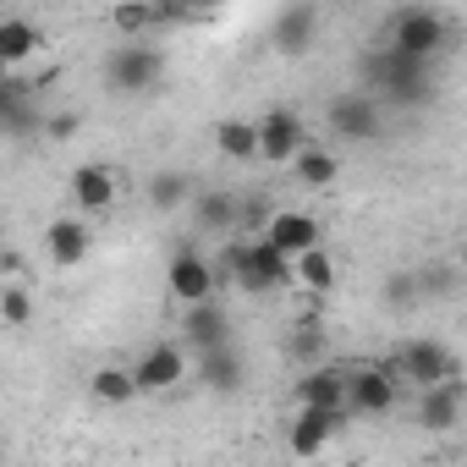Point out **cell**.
Instances as JSON below:
<instances>
[{"mask_svg":"<svg viewBox=\"0 0 467 467\" xmlns=\"http://www.w3.org/2000/svg\"><path fill=\"white\" fill-rule=\"evenodd\" d=\"M385 308H390V314H412V308H423V303H418V286H412V270H396V275L385 281Z\"/></svg>","mask_w":467,"mask_h":467,"instance_id":"cell-31","label":"cell"},{"mask_svg":"<svg viewBox=\"0 0 467 467\" xmlns=\"http://www.w3.org/2000/svg\"><path fill=\"white\" fill-rule=\"evenodd\" d=\"M0 325H12V330H28L34 325V292L23 281L0 286Z\"/></svg>","mask_w":467,"mask_h":467,"instance_id":"cell-29","label":"cell"},{"mask_svg":"<svg viewBox=\"0 0 467 467\" xmlns=\"http://www.w3.org/2000/svg\"><path fill=\"white\" fill-rule=\"evenodd\" d=\"M105 83L116 88V94H127V99H138V94H154L160 83H165V50L160 45H116L110 56H105Z\"/></svg>","mask_w":467,"mask_h":467,"instance_id":"cell-3","label":"cell"},{"mask_svg":"<svg viewBox=\"0 0 467 467\" xmlns=\"http://www.w3.org/2000/svg\"><path fill=\"white\" fill-rule=\"evenodd\" d=\"M396 374H401V390H434L440 379H456L462 374V363H456V352L445 347V341H434V336H418V341H401L396 352Z\"/></svg>","mask_w":467,"mask_h":467,"instance_id":"cell-4","label":"cell"},{"mask_svg":"<svg viewBox=\"0 0 467 467\" xmlns=\"http://www.w3.org/2000/svg\"><path fill=\"white\" fill-rule=\"evenodd\" d=\"M39 132H45V138H56V143H67V138L78 132V110H72V116H67V110H61V116H45V121H39Z\"/></svg>","mask_w":467,"mask_h":467,"instance_id":"cell-32","label":"cell"},{"mask_svg":"<svg viewBox=\"0 0 467 467\" xmlns=\"http://www.w3.org/2000/svg\"><path fill=\"white\" fill-rule=\"evenodd\" d=\"M198 385L209 396H237L248 385V358L237 347H225V352H203L198 358Z\"/></svg>","mask_w":467,"mask_h":467,"instance_id":"cell-18","label":"cell"},{"mask_svg":"<svg viewBox=\"0 0 467 467\" xmlns=\"http://www.w3.org/2000/svg\"><path fill=\"white\" fill-rule=\"evenodd\" d=\"M270 214H275V203L265 192H237V231H243V237H265Z\"/></svg>","mask_w":467,"mask_h":467,"instance_id":"cell-30","label":"cell"},{"mask_svg":"<svg viewBox=\"0 0 467 467\" xmlns=\"http://www.w3.org/2000/svg\"><path fill=\"white\" fill-rule=\"evenodd\" d=\"M462 401H467L462 374H456V379H440L434 390H418V423H423L429 434H451V429L462 423Z\"/></svg>","mask_w":467,"mask_h":467,"instance_id":"cell-16","label":"cell"},{"mask_svg":"<svg viewBox=\"0 0 467 467\" xmlns=\"http://www.w3.org/2000/svg\"><path fill=\"white\" fill-rule=\"evenodd\" d=\"M385 50H396L407 61H434L440 50H451V17L440 6H407V12L390 17V45Z\"/></svg>","mask_w":467,"mask_h":467,"instance_id":"cell-2","label":"cell"},{"mask_svg":"<svg viewBox=\"0 0 467 467\" xmlns=\"http://www.w3.org/2000/svg\"><path fill=\"white\" fill-rule=\"evenodd\" d=\"M45 50V28L34 23V17H6L0 23V67H28L34 56Z\"/></svg>","mask_w":467,"mask_h":467,"instance_id":"cell-21","label":"cell"},{"mask_svg":"<svg viewBox=\"0 0 467 467\" xmlns=\"http://www.w3.org/2000/svg\"><path fill=\"white\" fill-rule=\"evenodd\" d=\"M214 149H220V160H231V165H254V160H259V132H254V121L225 116V121L214 127Z\"/></svg>","mask_w":467,"mask_h":467,"instance_id":"cell-24","label":"cell"},{"mask_svg":"<svg viewBox=\"0 0 467 467\" xmlns=\"http://www.w3.org/2000/svg\"><path fill=\"white\" fill-rule=\"evenodd\" d=\"M314 39H319V6H281L275 12V23H270V45L281 50V56H308L314 50Z\"/></svg>","mask_w":467,"mask_h":467,"instance_id":"cell-15","label":"cell"},{"mask_svg":"<svg viewBox=\"0 0 467 467\" xmlns=\"http://www.w3.org/2000/svg\"><path fill=\"white\" fill-rule=\"evenodd\" d=\"M192 225L209 231V237H225V231H237V192H225V187H203V192H192Z\"/></svg>","mask_w":467,"mask_h":467,"instance_id":"cell-23","label":"cell"},{"mask_svg":"<svg viewBox=\"0 0 467 467\" xmlns=\"http://www.w3.org/2000/svg\"><path fill=\"white\" fill-rule=\"evenodd\" d=\"M143 198H149V209L176 214L182 203H192V176H187V171H154L149 187H143Z\"/></svg>","mask_w":467,"mask_h":467,"instance_id":"cell-26","label":"cell"},{"mask_svg":"<svg viewBox=\"0 0 467 467\" xmlns=\"http://www.w3.org/2000/svg\"><path fill=\"white\" fill-rule=\"evenodd\" d=\"M292 176L303 182V187H330L336 176H341V160H336V149H319V143H303L297 154H292Z\"/></svg>","mask_w":467,"mask_h":467,"instance_id":"cell-25","label":"cell"},{"mask_svg":"<svg viewBox=\"0 0 467 467\" xmlns=\"http://www.w3.org/2000/svg\"><path fill=\"white\" fill-rule=\"evenodd\" d=\"M127 374H132V390H138V396H171V390H182V379H187V352L171 347V341H154V347L138 352V363H132Z\"/></svg>","mask_w":467,"mask_h":467,"instance_id":"cell-6","label":"cell"},{"mask_svg":"<svg viewBox=\"0 0 467 467\" xmlns=\"http://www.w3.org/2000/svg\"><path fill=\"white\" fill-rule=\"evenodd\" d=\"M116 192H121L116 165L88 160V165H78V171H72V209H78V214H105V209L116 203Z\"/></svg>","mask_w":467,"mask_h":467,"instance_id":"cell-11","label":"cell"},{"mask_svg":"<svg viewBox=\"0 0 467 467\" xmlns=\"http://www.w3.org/2000/svg\"><path fill=\"white\" fill-rule=\"evenodd\" d=\"M358 72H363V94L379 99V110H390V105L396 110H418V105H429L440 94L434 61H407V56H396L385 45L363 50L358 56Z\"/></svg>","mask_w":467,"mask_h":467,"instance_id":"cell-1","label":"cell"},{"mask_svg":"<svg viewBox=\"0 0 467 467\" xmlns=\"http://www.w3.org/2000/svg\"><path fill=\"white\" fill-rule=\"evenodd\" d=\"M182 341H187V352H225L231 347V314L220 308V303H198V308H187L182 314Z\"/></svg>","mask_w":467,"mask_h":467,"instance_id":"cell-13","label":"cell"},{"mask_svg":"<svg viewBox=\"0 0 467 467\" xmlns=\"http://www.w3.org/2000/svg\"><path fill=\"white\" fill-rule=\"evenodd\" d=\"M341 418H347V412H314V407H297V418H292V429H286L292 456H297V462H314V456L336 440Z\"/></svg>","mask_w":467,"mask_h":467,"instance_id":"cell-17","label":"cell"},{"mask_svg":"<svg viewBox=\"0 0 467 467\" xmlns=\"http://www.w3.org/2000/svg\"><path fill=\"white\" fill-rule=\"evenodd\" d=\"M396 401H401V385L390 374H379L374 363L368 368H347V412L385 418V412H396Z\"/></svg>","mask_w":467,"mask_h":467,"instance_id":"cell-9","label":"cell"},{"mask_svg":"<svg viewBox=\"0 0 467 467\" xmlns=\"http://www.w3.org/2000/svg\"><path fill=\"white\" fill-rule=\"evenodd\" d=\"M292 401L297 407H314V412H347V368L341 363L303 368L297 385H292Z\"/></svg>","mask_w":467,"mask_h":467,"instance_id":"cell-10","label":"cell"},{"mask_svg":"<svg viewBox=\"0 0 467 467\" xmlns=\"http://www.w3.org/2000/svg\"><path fill=\"white\" fill-rule=\"evenodd\" d=\"M336 281H341V270H336V254H325V243L292 259V286H303L314 303H319V297H330V292H336Z\"/></svg>","mask_w":467,"mask_h":467,"instance_id":"cell-22","label":"cell"},{"mask_svg":"<svg viewBox=\"0 0 467 467\" xmlns=\"http://www.w3.org/2000/svg\"><path fill=\"white\" fill-rule=\"evenodd\" d=\"M88 396H94L99 407H127V401H138V390H132V374H127L121 363H105V368H94V374H88Z\"/></svg>","mask_w":467,"mask_h":467,"instance_id":"cell-27","label":"cell"},{"mask_svg":"<svg viewBox=\"0 0 467 467\" xmlns=\"http://www.w3.org/2000/svg\"><path fill=\"white\" fill-rule=\"evenodd\" d=\"M330 352H336V341H330L325 319H319L314 303H308V314H297L292 330H286V363H297V368H319V363H336Z\"/></svg>","mask_w":467,"mask_h":467,"instance_id":"cell-12","label":"cell"},{"mask_svg":"<svg viewBox=\"0 0 467 467\" xmlns=\"http://www.w3.org/2000/svg\"><path fill=\"white\" fill-rule=\"evenodd\" d=\"M254 132H259V160H265V165H292V154L308 143L303 116H297V110H286V105H275L270 116H259V121H254Z\"/></svg>","mask_w":467,"mask_h":467,"instance_id":"cell-8","label":"cell"},{"mask_svg":"<svg viewBox=\"0 0 467 467\" xmlns=\"http://www.w3.org/2000/svg\"><path fill=\"white\" fill-rule=\"evenodd\" d=\"M325 127L336 132V143H374V138L385 132V110H379V99H368L363 88H347V94L330 99Z\"/></svg>","mask_w":467,"mask_h":467,"instance_id":"cell-5","label":"cell"},{"mask_svg":"<svg viewBox=\"0 0 467 467\" xmlns=\"http://www.w3.org/2000/svg\"><path fill=\"white\" fill-rule=\"evenodd\" d=\"M0 78H12V72H6V67H0Z\"/></svg>","mask_w":467,"mask_h":467,"instance_id":"cell-33","label":"cell"},{"mask_svg":"<svg viewBox=\"0 0 467 467\" xmlns=\"http://www.w3.org/2000/svg\"><path fill=\"white\" fill-rule=\"evenodd\" d=\"M165 292L182 303V308H198V303H214V270L198 248H176L171 265H165Z\"/></svg>","mask_w":467,"mask_h":467,"instance_id":"cell-7","label":"cell"},{"mask_svg":"<svg viewBox=\"0 0 467 467\" xmlns=\"http://www.w3.org/2000/svg\"><path fill=\"white\" fill-rule=\"evenodd\" d=\"M34 83H17V78H0V132H39V110H34Z\"/></svg>","mask_w":467,"mask_h":467,"instance_id":"cell-20","label":"cell"},{"mask_svg":"<svg viewBox=\"0 0 467 467\" xmlns=\"http://www.w3.org/2000/svg\"><path fill=\"white\" fill-rule=\"evenodd\" d=\"M412 286H418V303H434V297H451L456 292V265L445 259H429L412 270Z\"/></svg>","mask_w":467,"mask_h":467,"instance_id":"cell-28","label":"cell"},{"mask_svg":"<svg viewBox=\"0 0 467 467\" xmlns=\"http://www.w3.org/2000/svg\"><path fill=\"white\" fill-rule=\"evenodd\" d=\"M88 243H94V237H88V220H72V214H67V220H50V225H45V254H50L56 270L83 265V259H88Z\"/></svg>","mask_w":467,"mask_h":467,"instance_id":"cell-19","label":"cell"},{"mask_svg":"<svg viewBox=\"0 0 467 467\" xmlns=\"http://www.w3.org/2000/svg\"><path fill=\"white\" fill-rule=\"evenodd\" d=\"M265 243H270L275 254L297 259V254L319 248V220H314L308 209H275V214H270V225H265Z\"/></svg>","mask_w":467,"mask_h":467,"instance_id":"cell-14","label":"cell"}]
</instances>
